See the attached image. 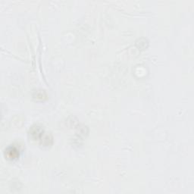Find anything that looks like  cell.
Returning a JSON list of instances; mask_svg holds the SVG:
<instances>
[{"instance_id": "cell-1", "label": "cell", "mask_w": 194, "mask_h": 194, "mask_svg": "<svg viewBox=\"0 0 194 194\" xmlns=\"http://www.w3.org/2000/svg\"><path fill=\"white\" fill-rule=\"evenodd\" d=\"M5 152L7 153V156L9 159H14L18 156V150L14 147H9Z\"/></svg>"}]
</instances>
